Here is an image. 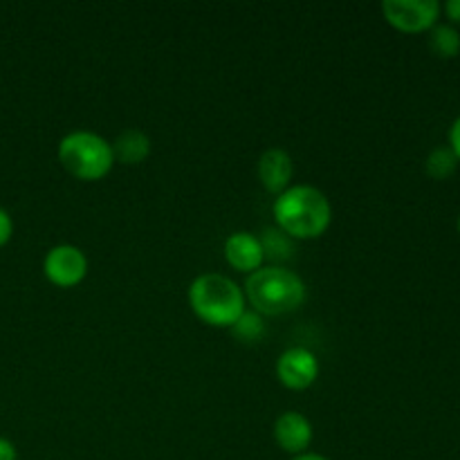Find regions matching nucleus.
Returning <instances> with one entry per match:
<instances>
[{"label":"nucleus","instance_id":"f257e3e1","mask_svg":"<svg viewBox=\"0 0 460 460\" xmlns=\"http://www.w3.org/2000/svg\"><path fill=\"white\" fill-rule=\"evenodd\" d=\"M272 216L277 227L292 241H310L331 227L332 207L326 193L313 184H295L279 193Z\"/></svg>","mask_w":460,"mask_h":460},{"label":"nucleus","instance_id":"f03ea898","mask_svg":"<svg viewBox=\"0 0 460 460\" xmlns=\"http://www.w3.org/2000/svg\"><path fill=\"white\" fill-rule=\"evenodd\" d=\"M245 301L261 317H281L295 313L305 301V283L299 274L283 265H263L256 272L247 274Z\"/></svg>","mask_w":460,"mask_h":460},{"label":"nucleus","instance_id":"7ed1b4c3","mask_svg":"<svg viewBox=\"0 0 460 460\" xmlns=\"http://www.w3.org/2000/svg\"><path fill=\"white\" fill-rule=\"evenodd\" d=\"M189 305L200 322L216 328H232V323L247 310L243 288L218 272H207L193 279L189 286Z\"/></svg>","mask_w":460,"mask_h":460},{"label":"nucleus","instance_id":"20e7f679","mask_svg":"<svg viewBox=\"0 0 460 460\" xmlns=\"http://www.w3.org/2000/svg\"><path fill=\"white\" fill-rule=\"evenodd\" d=\"M58 162L76 180L94 182L111 173L115 164L108 139L93 130H75L58 142Z\"/></svg>","mask_w":460,"mask_h":460},{"label":"nucleus","instance_id":"39448f33","mask_svg":"<svg viewBox=\"0 0 460 460\" xmlns=\"http://www.w3.org/2000/svg\"><path fill=\"white\" fill-rule=\"evenodd\" d=\"M43 274L57 288H75L88 274V256L70 243L54 245L43 259Z\"/></svg>","mask_w":460,"mask_h":460},{"label":"nucleus","instance_id":"423d86ee","mask_svg":"<svg viewBox=\"0 0 460 460\" xmlns=\"http://www.w3.org/2000/svg\"><path fill=\"white\" fill-rule=\"evenodd\" d=\"M382 13L395 30L425 31L436 25L440 4L438 0H385Z\"/></svg>","mask_w":460,"mask_h":460},{"label":"nucleus","instance_id":"0eeeda50","mask_svg":"<svg viewBox=\"0 0 460 460\" xmlns=\"http://www.w3.org/2000/svg\"><path fill=\"white\" fill-rule=\"evenodd\" d=\"M277 377L286 389H308L319 377L317 355L304 346H292V349L283 350L277 359Z\"/></svg>","mask_w":460,"mask_h":460},{"label":"nucleus","instance_id":"6e6552de","mask_svg":"<svg viewBox=\"0 0 460 460\" xmlns=\"http://www.w3.org/2000/svg\"><path fill=\"white\" fill-rule=\"evenodd\" d=\"M274 440L283 452L299 456L313 443V425L299 411H286L274 422Z\"/></svg>","mask_w":460,"mask_h":460},{"label":"nucleus","instance_id":"1a4fd4ad","mask_svg":"<svg viewBox=\"0 0 460 460\" xmlns=\"http://www.w3.org/2000/svg\"><path fill=\"white\" fill-rule=\"evenodd\" d=\"M225 261L238 272L252 274L263 268L265 256L259 236L247 232H236L225 241Z\"/></svg>","mask_w":460,"mask_h":460},{"label":"nucleus","instance_id":"9d476101","mask_svg":"<svg viewBox=\"0 0 460 460\" xmlns=\"http://www.w3.org/2000/svg\"><path fill=\"white\" fill-rule=\"evenodd\" d=\"M292 173H295V164H292L290 153L283 148H268L259 157V180L274 196L290 187Z\"/></svg>","mask_w":460,"mask_h":460},{"label":"nucleus","instance_id":"9b49d317","mask_svg":"<svg viewBox=\"0 0 460 460\" xmlns=\"http://www.w3.org/2000/svg\"><path fill=\"white\" fill-rule=\"evenodd\" d=\"M111 146L115 162H121L126 166L142 164L151 155V137L139 128H128L119 133Z\"/></svg>","mask_w":460,"mask_h":460},{"label":"nucleus","instance_id":"f8f14e48","mask_svg":"<svg viewBox=\"0 0 460 460\" xmlns=\"http://www.w3.org/2000/svg\"><path fill=\"white\" fill-rule=\"evenodd\" d=\"M261 247H263L265 259L274 261V263H286L295 254V241L288 234H283L279 227H268L261 232L259 236Z\"/></svg>","mask_w":460,"mask_h":460},{"label":"nucleus","instance_id":"ddd939ff","mask_svg":"<svg viewBox=\"0 0 460 460\" xmlns=\"http://www.w3.org/2000/svg\"><path fill=\"white\" fill-rule=\"evenodd\" d=\"M232 335L243 344H254L265 335V317H261L256 310H245L236 322L232 323Z\"/></svg>","mask_w":460,"mask_h":460},{"label":"nucleus","instance_id":"4468645a","mask_svg":"<svg viewBox=\"0 0 460 460\" xmlns=\"http://www.w3.org/2000/svg\"><path fill=\"white\" fill-rule=\"evenodd\" d=\"M429 45L434 54L443 58H452L460 52V34L454 25H434L429 34Z\"/></svg>","mask_w":460,"mask_h":460},{"label":"nucleus","instance_id":"2eb2a0df","mask_svg":"<svg viewBox=\"0 0 460 460\" xmlns=\"http://www.w3.org/2000/svg\"><path fill=\"white\" fill-rule=\"evenodd\" d=\"M458 157L449 146H438L427 157V173L436 180H447L456 171Z\"/></svg>","mask_w":460,"mask_h":460},{"label":"nucleus","instance_id":"dca6fc26","mask_svg":"<svg viewBox=\"0 0 460 460\" xmlns=\"http://www.w3.org/2000/svg\"><path fill=\"white\" fill-rule=\"evenodd\" d=\"M12 234H13V220L7 211L0 207V247L7 245L12 241Z\"/></svg>","mask_w":460,"mask_h":460},{"label":"nucleus","instance_id":"f3484780","mask_svg":"<svg viewBox=\"0 0 460 460\" xmlns=\"http://www.w3.org/2000/svg\"><path fill=\"white\" fill-rule=\"evenodd\" d=\"M449 148L456 153V157L460 160V117L454 121L452 128H449Z\"/></svg>","mask_w":460,"mask_h":460},{"label":"nucleus","instance_id":"a211bd4d","mask_svg":"<svg viewBox=\"0 0 460 460\" xmlns=\"http://www.w3.org/2000/svg\"><path fill=\"white\" fill-rule=\"evenodd\" d=\"M18 454H16V447H13L12 440L3 438L0 436V460H16Z\"/></svg>","mask_w":460,"mask_h":460},{"label":"nucleus","instance_id":"6ab92c4d","mask_svg":"<svg viewBox=\"0 0 460 460\" xmlns=\"http://www.w3.org/2000/svg\"><path fill=\"white\" fill-rule=\"evenodd\" d=\"M445 12H447V16L452 18V21L460 22V0H447V4H445Z\"/></svg>","mask_w":460,"mask_h":460},{"label":"nucleus","instance_id":"aec40b11","mask_svg":"<svg viewBox=\"0 0 460 460\" xmlns=\"http://www.w3.org/2000/svg\"><path fill=\"white\" fill-rule=\"evenodd\" d=\"M292 460H331V458L322 456V454H310V452H305V454H299V456H295Z\"/></svg>","mask_w":460,"mask_h":460},{"label":"nucleus","instance_id":"412c9836","mask_svg":"<svg viewBox=\"0 0 460 460\" xmlns=\"http://www.w3.org/2000/svg\"><path fill=\"white\" fill-rule=\"evenodd\" d=\"M458 229H460V218H458Z\"/></svg>","mask_w":460,"mask_h":460}]
</instances>
